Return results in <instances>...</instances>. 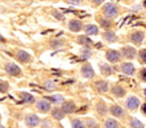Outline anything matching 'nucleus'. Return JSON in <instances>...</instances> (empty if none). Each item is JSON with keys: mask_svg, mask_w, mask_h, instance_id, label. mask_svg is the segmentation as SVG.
<instances>
[{"mask_svg": "<svg viewBox=\"0 0 146 128\" xmlns=\"http://www.w3.org/2000/svg\"><path fill=\"white\" fill-rule=\"evenodd\" d=\"M100 69H101V74L104 75V76H110L112 74V68L110 67L109 64L100 65Z\"/></svg>", "mask_w": 146, "mask_h": 128, "instance_id": "obj_24", "label": "nucleus"}, {"mask_svg": "<svg viewBox=\"0 0 146 128\" xmlns=\"http://www.w3.org/2000/svg\"><path fill=\"white\" fill-rule=\"evenodd\" d=\"M137 56H138V60H139V63H141V64L146 65V49L141 50V51L138 52Z\"/></svg>", "mask_w": 146, "mask_h": 128, "instance_id": "obj_31", "label": "nucleus"}, {"mask_svg": "<svg viewBox=\"0 0 146 128\" xmlns=\"http://www.w3.org/2000/svg\"><path fill=\"white\" fill-rule=\"evenodd\" d=\"M72 128H86V126H85V123L83 120L76 118V119L72 120Z\"/></svg>", "mask_w": 146, "mask_h": 128, "instance_id": "obj_28", "label": "nucleus"}, {"mask_svg": "<svg viewBox=\"0 0 146 128\" xmlns=\"http://www.w3.org/2000/svg\"><path fill=\"white\" fill-rule=\"evenodd\" d=\"M83 53H82V57H83V59H87V58H90L91 56H92V51L88 49V48H86L84 51H82Z\"/></svg>", "mask_w": 146, "mask_h": 128, "instance_id": "obj_33", "label": "nucleus"}, {"mask_svg": "<svg viewBox=\"0 0 146 128\" xmlns=\"http://www.w3.org/2000/svg\"><path fill=\"white\" fill-rule=\"evenodd\" d=\"M46 100H48L49 102H51V103L58 104V103H62V102L65 101V97L62 95H60V94H56V95L46 96Z\"/></svg>", "mask_w": 146, "mask_h": 128, "instance_id": "obj_23", "label": "nucleus"}, {"mask_svg": "<svg viewBox=\"0 0 146 128\" xmlns=\"http://www.w3.org/2000/svg\"><path fill=\"white\" fill-rule=\"evenodd\" d=\"M98 21L100 22V24H101V26H102L103 29H110V27H111V21H110L109 18H107V17L103 18V17H102V18H99Z\"/></svg>", "mask_w": 146, "mask_h": 128, "instance_id": "obj_30", "label": "nucleus"}, {"mask_svg": "<svg viewBox=\"0 0 146 128\" xmlns=\"http://www.w3.org/2000/svg\"><path fill=\"white\" fill-rule=\"evenodd\" d=\"M25 124L31 128L36 127L37 125L40 124V118L34 113H30V115H27L25 117Z\"/></svg>", "mask_w": 146, "mask_h": 128, "instance_id": "obj_10", "label": "nucleus"}, {"mask_svg": "<svg viewBox=\"0 0 146 128\" xmlns=\"http://www.w3.org/2000/svg\"><path fill=\"white\" fill-rule=\"evenodd\" d=\"M111 93H112L113 96L120 99V97H123V96L126 95V90H125L121 85L115 84V85H113V86L111 87Z\"/></svg>", "mask_w": 146, "mask_h": 128, "instance_id": "obj_16", "label": "nucleus"}, {"mask_svg": "<svg viewBox=\"0 0 146 128\" xmlns=\"http://www.w3.org/2000/svg\"><path fill=\"white\" fill-rule=\"evenodd\" d=\"M44 89H45L46 91H53V90L56 89V85H54V83H53L52 81H46V82L44 83Z\"/></svg>", "mask_w": 146, "mask_h": 128, "instance_id": "obj_32", "label": "nucleus"}, {"mask_svg": "<svg viewBox=\"0 0 146 128\" xmlns=\"http://www.w3.org/2000/svg\"><path fill=\"white\" fill-rule=\"evenodd\" d=\"M0 128H5V127H3V126H2V125H0Z\"/></svg>", "mask_w": 146, "mask_h": 128, "instance_id": "obj_43", "label": "nucleus"}, {"mask_svg": "<svg viewBox=\"0 0 146 128\" xmlns=\"http://www.w3.org/2000/svg\"><path fill=\"white\" fill-rule=\"evenodd\" d=\"M92 1H93L95 5H101V3H102L104 0H92Z\"/></svg>", "mask_w": 146, "mask_h": 128, "instance_id": "obj_40", "label": "nucleus"}, {"mask_svg": "<svg viewBox=\"0 0 146 128\" xmlns=\"http://www.w3.org/2000/svg\"><path fill=\"white\" fill-rule=\"evenodd\" d=\"M5 70H6V73H7L8 75H10V76H13V77H17V76H19V75L22 74L21 68L16 64H14V63H8V64H6Z\"/></svg>", "mask_w": 146, "mask_h": 128, "instance_id": "obj_7", "label": "nucleus"}, {"mask_svg": "<svg viewBox=\"0 0 146 128\" xmlns=\"http://www.w3.org/2000/svg\"><path fill=\"white\" fill-rule=\"evenodd\" d=\"M109 112L115 118H119V119H122L125 116H126V111L122 107H120L119 104H111L109 108Z\"/></svg>", "mask_w": 146, "mask_h": 128, "instance_id": "obj_4", "label": "nucleus"}, {"mask_svg": "<svg viewBox=\"0 0 146 128\" xmlns=\"http://www.w3.org/2000/svg\"><path fill=\"white\" fill-rule=\"evenodd\" d=\"M51 126H52V123L50 121V120H43L42 121V128H51Z\"/></svg>", "mask_w": 146, "mask_h": 128, "instance_id": "obj_36", "label": "nucleus"}, {"mask_svg": "<svg viewBox=\"0 0 146 128\" xmlns=\"http://www.w3.org/2000/svg\"><path fill=\"white\" fill-rule=\"evenodd\" d=\"M69 3H72V5H79L80 2H82V0H67Z\"/></svg>", "mask_w": 146, "mask_h": 128, "instance_id": "obj_38", "label": "nucleus"}, {"mask_svg": "<svg viewBox=\"0 0 146 128\" xmlns=\"http://www.w3.org/2000/svg\"><path fill=\"white\" fill-rule=\"evenodd\" d=\"M80 74H82V76L85 77V78H93V77L95 76V71H94L93 67L90 64H85L82 66V68H80Z\"/></svg>", "mask_w": 146, "mask_h": 128, "instance_id": "obj_9", "label": "nucleus"}, {"mask_svg": "<svg viewBox=\"0 0 146 128\" xmlns=\"http://www.w3.org/2000/svg\"><path fill=\"white\" fill-rule=\"evenodd\" d=\"M142 112H143L144 116H146V102L142 105Z\"/></svg>", "mask_w": 146, "mask_h": 128, "instance_id": "obj_39", "label": "nucleus"}, {"mask_svg": "<svg viewBox=\"0 0 146 128\" xmlns=\"http://www.w3.org/2000/svg\"><path fill=\"white\" fill-rule=\"evenodd\" d=\"M103 39L109 42V43H112V42H115L117 41V35L115 33L112 32V31H106L103 33Z\"/></svg>", "mask_w": 146, "mask_h": 128, "instance_id": "obj_22", "label": "nucleus"}, {"mask_svg": "<svg viewBox=\"0 0 146 128\" xmlns=\"http://www.w3.org/2000/svg\"><path fill=\"white\" fill-rule=\"evenodd\" d=\"M77 42H78L79 44L84 45L85 48H91V47L93 45V41L90 40L86 35H79V36L77 37Z\"/></svg>", "mask_w": 146, "mask_h": 128, "instance_id": "obj_19", "label": "nucleus"}, {"mask_svg": "<svg viewBox=\"0 0 146 128\" xmlns=\"http://www.w3.org/2000/svg\"><path fill=\"white\" fill-rule=\"evenodd\" d=\"M106 58L107 60L109 61L110 64H117L121 60V53L117 50H113V49H110L106 52Z\"/></svg>", "mask_w": 146, "mask_h": 128, "instance_id": "obj_5", "label": "nucleus"}, {"mask_svg": "<svg viewBox=\"0 0 146 128\" xmlns=\"http://www.w3.org/2000/svg\"><path fill=\"white\" fill-rule=\"evenodd\" d=\"M68 29L74 33H78L83 30V23L79 19H70L68 23Z\"/></svg>", "mask_w": 146, "mask_h": 128, "instance_id": "obj_11", "label": "nucleus"}, {"mask_svg": "<svg viewBox=\"0 0 146 128\" xmlns=\"http://www.w3.org/2000/svg\"><path fill=\"white\" fill-rule=\"evenodd\" d=\"M8 91V84L6 82H1L0 83V92L1 93H6Z\"/></svg>", "mask_w": 146, "mask_h": 128, "instance_id": "obj_34", "label": "nucleus"}, {"mask_svg": "<svg viewBox=\"0 0 146 128\" xmlns=\"http://www.w3.org/2000/svg\"><path fill=\"white\" fill-rule=\"evenodd\" d=\"M104 127L106 128H119V123L113 119V118H108L104 123Z\"/></svg>", "mask_w": 146, "mask_h": 128, "instance_id": "obj_25", "label": "nucleus"}, {"mask_svg": "<svg viewBox=\"0 0 146 128\" xmlns=\"http://www.w3.org/2000/svg\"><path fill=\"white\" fill-rule=\"evenodd\" d=\"M125 105L126 108L129 110V111H135L139 108L141 105V101L137 96L135 95H130L126 99V102H125Z\"/></svg>", "mask_w": 146, "mask_h": 128, "instance_id": "obj_1", "label": "nucleus"}, {"mask_svg": "<svg viewBox=\"0 0 146 128\" xmlns=\"http://www.w3.org/2000/svg\"><path fill=\"white\" fill-rule=\"evenodd\" d=\"M17 59H18L22 64H30V63L32 61V56H31L29 52L24 51V50H19V51L17 52Z\"/></svg>", "mask_w": 146, "mask_h": 128, "instance_id": "obj_14", "label": "nucleus"}, {"mask_svg": "<svg viewBox=\"0 0 146 128\" xmlns=\"http://www.w3.org/2000/svg\"><path fill=\"white\" fill-rule=\"evenodd\" d=\"M84 123H85L86 128H99V124L92 118H86L84 120Z\"/></svg>", "mask_w": 146, "mask_h": 128, "instance_id": "obj_27", "label": "nucleus"}, {"mask_svg": "<svg viewBox=\"0 0 146 128\" xmlns=\"http://www.w3.org/2000/svg\"><path fill=\"white\" fill-rule=\"evenodd\" d=\"M120 71L127 76H133L136 73V69L131 63H122L120 65Z\"/></svg>", "mask_w": 146, "mask_h": 128, "instance_id": "obj_8", "label": "nucleus"}, {"mask_svg": "<svg viewBox=\"0 0 146 128\" xmlns=\"http://www.w3.org/2000/svg\"><path fill=\"white\" fill-rule=\"evenodd\" d=\"M57 128H60V127H57Z\"/></svg>", "mask_w": 146, "mask_h": 128, "instance_id": "obj_44", "label": "nucleus"}, {"mask_svg": "<svg viewBox=\"0 0 146 128\" xmlns=\"http://www.w3.org/2000/svg\"><path fill=\"white\" fill-rule=\"evenodd\" d=\"M35 108H36L37 111L42 112V113H46L49 111L52 110L51 108V102H49L46 99H43V100H38L35 104Z\"/></svg>", "mask_w": 146, "mask_h": 128, "instance_id": "obj_6", "label": "nucleus"}, {"mask_svg": "<svg viewBox=\"0 0 146 128\" xmlns=\"http://www.w3.org/2000/svg\"><path fill=\"white\" fill-rule=\"evenodd\" d=\"M84 31L87 35H99V27L94 24H86L84 26Z\"/></svg>", "mask_w": 146, "mask_h": 128, "instance_id": "obj_18", "label": "nucleus"}, {"mask_svg": "<svg viewBox=\"0 0 146 128\" xmlns=\"http://www.w3.org/2000/svg\"><path fill=\"white\" fill-rule=\"evenodd\" d=\"M120 53H121V56H123L126 59H129V60L136 58V56H137L136 49H135L134 47H130V45L122 47L121 50H120Z\"/></svg>", "mask_w": 146, "mask_h": 128, "instance_id": "obj_3", "label": "nucleus"}, {"mask_svg": "<svg viewBox=\"0 0 146 128\" xmlns=\"http://www.w3.org/2000/svg\"><path fill=\"white\" fill-rule=\"evenodd\" d=\"M144 95H145V97H146V87H145V90H144Z\"/></svg>", "mask_w": 146, "mask_h": 128, "instance_id": "obj_41", "label": "nucleus"}, {"mask_svg": "<svg viewBox=\"0 0 146 128\" xmlns=\"http://www.w3.org/2000/svg\"><path fill=\"white\" fill-rule=\"evenodd\" d=\"M19 95H21V97H22L23 102H25V103L32 104V103H34V102H35L34 96L32 95V94H30V93H26V92H21V93H19Z\"/></svg>", "mask_w": 146, "mask_h": 128, "instance_id": "obj_21", "label": "nucleus"}, {"mask_svg": "<svg viewBox=\"0 0 146 128\" xmlns=\"http://www.w3.org/2000/svg\"><path fill=\"white\" fill-rule=\"evenodd\" d=\"M53 15H54V17L57 18V19H59V21H62L65 17H64V15H61V14H59L58 11H54L53 13Z\"/></svg>", "mask_w": 146, "mask_h": 128, "instance_id": "obj_37", "label": "nucleus"}, {"mask_svg": "<svg viewBox=\"0 0 146 128\" xmlns=\"http://www.w3.org/2000/svg\"><path fill=\"white\" fill-rule=\"evenodd\" d=\"M129 126L131 128H144V124L136 118H130L129 119Z\"/></svg>", "mask_w": 146, "mask_h": 128, "instance_id": "obj_26", "label": "nucleus"}, {"mask_svg": "<svg viewBox=\"0 0 146 128\" xmlns=\"http://www.w3.org/2000/svg\"><path fill=\"white\" fill-rule=\"evenodd\" d=\"M61 109L62 111L68 115V113H73L74 111L76 110V104L74 101H64L62 102V105H61Z\"/></svg>", "mask_w": 146, "mask_h": 128, "instance_id": "obj_17", "label": "nucleus"}, {"mask_svg": "<svg viewBox=\"0 0 146 128\" xmlns=\"http://www.w3.org/2000/svg\"><path fill=\"white\" fill-rule=\"evenodd\" d=\"M50 47L53 48V49H58V48H60V47H64V41L53 39V40L50 41Z\"/></svg>", "mask_w": 146, "mask_h": 128, "instance_id": "obj_29", "label": "nucleus"}, {"mask_svg": "<svg viewBox=\"0 0 146 128\" xmlns=\"http://www.w3.org/2000/svg\"><path fill=\"white\" fill-rule=\"evenodd\" d=\"M144 32H142V31H136V32L131 33V35H130V41L133 42V43H135V44H137V45H139V44H142V42L144 41Z\"/></svg>", "mask_w": 146, "mask_h": 128, "instance_id": "obj_15", "label": "nucleus"}, {"mask_svg": "<svg viewBox=\"0 0 146 128\" xmlns=\"http://www.w3.org/2000/svg\"><path fill=\"white\" fill-rule=\"evenodd\" d=\"M94 89L99 92V93H106L109 91V83L106 81H96L94 83Z\"/></svg>", "mask_w": 146, "mask_h": 128, "instance_id": "obj_13", "label": "nucleus"}, {"mask_svg": "<svg viewBox=\"0 0 146 128\" xmlns=\"http://www.w3.org/2000/svg\"><path fill=\"white\" fill-rule=\"evenodd\" d=\"M119 13V9L118 7L114 5V3H107L104 7H103V14L106 15L107 18H115L117 15Z\"/></svg>", "mask_w": 146, "mask_h": 128, "instance_id": "obj_2", "label": "nucleus"}, {"mask_svg": "<svg viewBox=\"0 0 146 128\" xmlns=\"http://www.w3.org/2000/svg\"><path fill=\"white\" fill-rule=\"evenodd\" d=\"M51 111H52V112H51L52 117H53L54 119H57V120H61V119H64L65 116H66V113L62 111L61 108H54V109H52Z\"/></svg>", "mask_w": 146, "mask_h": 128, "instance_id": "obj_20", "label": "nucleus"}, {"mask_svg": "<svg viewBox=\"0 0 146 128\" xmlns=\"http://www.w3.org/2000/svg\"><path fill=\"white\" fill-rule=\"evenodd\" d=\"M139 77H141V79H142L143 82L146 83V68H143V69L139 71Z\"/></svg>", "mask_w": 146, "mask_h": 128, "instance_id": "obj_35", "label": "nucleus"}, {"mask_svg": "<svg viewBox=\"0 0 146 128\" xmlns=\"http://www.w3.org/2000/svg\"><path fill=\"white\" fill-rule=\"evenodd\" d=\"M144 7L146 8V0H144Z\"/></svg>", "mask_w": 146, "mask_h": 128, "instance_id": "obj_42", "label": "nucleus"}, {"mask_svg": "<svg viewBox=\"0 0 146 128\" xmlns=\"http://www.w3.org/2000/svg\"><path fill=\"white\" fill-rule=\"evenodd\" d=\"M95 109H96L98 115H99V116H101V117H104V116L108 113V111H109L108 105H107V104H106V102H104V101H102V100L98 101V103H96V105H95Z\"/></svg>", "mask_w": 146, "mask_h": 128, "instance_id": "obj_12", "label": "nucleus"}]
</instances>
